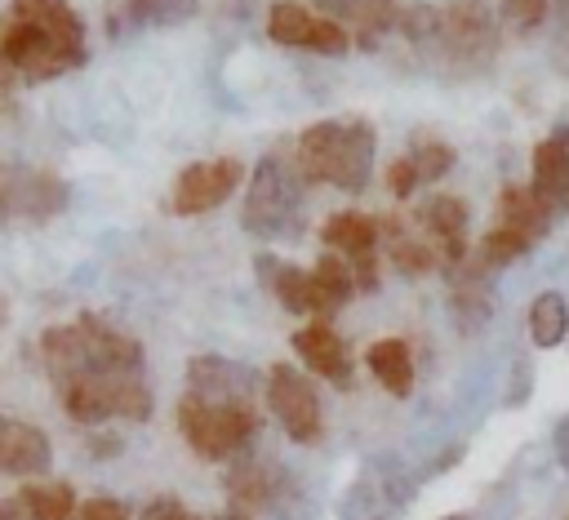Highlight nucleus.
<instances>
[{"instance_id":"f257e3e1","label":"nucleus","mask_w":569,"mask_h":520,"mask_svg":"<svg viewBox=\"0 0 569 520\" xmlns=\"http://www.w3.org/2000/svg\"><path fill=\"white\" fill-rule=\"evenodd\" d=\"M84 18L71 0H13L0 27V102L13 84H44L84 67Z\"/></svg>"},{"instance_id":"f03ea898","label":"nucleus","mask_w":569,"mask_h":520,"mask_svg":"<svg viewBox=\"0 0 569 520\" xmlns=\"http://www.w3.org/2000/svg\"><path fill=\"white\" fill-rule=\"evenodd\" d=\"M373 151L378 133L365 116H338V120H316L298 133V169L307 182H325L338 191H365L373 173Z\"/></svg>"},{"instance_id":"7ed1b4c3","label":"nucleus","mask_w":569,"mask_h":520,"mask_svg":"<svg viewBox=\"0 0 569 520\" xmlns=\"http://www.w3.org/2000/svg\"><path fill=\"white\" fill-rule=\"evenodd\" d=\"M244 231L262 240H293L307 227V178L293 156L267 151L249 173V196L240 213Z\"/></svg>"},{"instance_id":"20e7f679","label":"nucleus","mask_w":569,"mask_h":520,"mask_svg":"<svg viewBox=\"0 0 569 520\" xmlns=\"http://www.w3.org/2000/svg\"><path fill=\"white\" fill-rule=\"evenodd\" d=\"M262 427V413L253 400H204V396H182L178 400V431L191 444L196 458L204 462H227L236 458Z\"/></svg>"},{"instance_id":"39448f33","label":"nucleus","mask_w":569,"mask_h":520,"mask_svg":"<svg viewBox=\"0 0 569 520\" xmlns=\"http://www.w3.org/2000/svg\"><path fill=\"white\" fill-rule=\"evenodd\" d=\"M445 67L476 76L498 58V18L485 0H449L436 9V27L427 44Z\"/></svg>"},{"instance_id":"423d86ee","label":"nucleus","mask_w":569,"mask_h":520,"mask_svg":"<svg viewBox=\"0 0 569 520\" xmlns=\"http://www.w3.org/2000/svg\"><path fill=\"white\" fill-rule=\"evenodd\" d=\"M67 182L49 169L0 164V231L9 222H49L67 209Z\"/></svg>"},{"instance_id":"0eeeda50","label":"nucleus","mask_w":569,"mask_h":520,"mask_svg":"<svg viewBox=\"0 0 569 520\" xmlns=\"http://www.w3.org/2000/svg\"><path fill=\"white\" fill-rule=\"evenodd\" d=\"M267 36L284 49H307V53H325V58H342L351 49V36L325 18L320 9L302 4V0H276L267 9Z\"/></svg>"},{"instance_id":"6e6552de","label":"nucleus","mask_w":569,"mask_h":520,"mask_svg":"<svg viewBox=\"0 0 569 520\" xmlns=\"http://www.w3.org/2000/svg\"><path fill=\"white\" fill-rule=\"evenodd\" d=\"M267 409L276 413V422L284 427V436L293 444H316L325 422H320V400L311 378H302L289 364H271L267 369Z\"/></svg>"},{"instance_id":"1a4fd4ad","label":"nucleus","mask_w":569,"mask_h":520,"mask_svg":"<svg viewBox=\"0 0 569 520\" xmlns=\"http://www.w3.org/2000/svg\"><path fill=\"white\" fill-rule=\"evenodd\" d=\"M244 178V164L236 156H218V160H196L173 178V196L169 209L178 218H200L209 209H218Z\"/></svg>"},{"instance_id":"9d476101","label":"nucleus","mask_w":569,"mask_h":520,"mask_svg":"<svg viewBox=\"0 0 569 520\" xmlns=\"http://www.w3.org/2000/svg\"><path fill=\"white\" fill-rule=\"evenodd\" d=\"M320 240L347 258L351 276H356V289L360 293H373L378 289V218L360 213V209H342L333 213L325 227H320Z\"/></svg>"},{"instance_id":"9b49d317","label":"nucleus","mask_w":569,"mask_h":520,"mask_svg":"<svg viewBox=\"0 0 569 520\" xmlns=\"http://www.w3.org/2000/svg\"><path fill=\"white\" fill-rule=\"evenodd\" d=\"M413 222H418L422 240L436 249V258H440L445 271H453L458 262H467V253H471V244H467L471 213H467V200L462 196H445V191L440 196H427L413 209Z\"/></svg>"},{"instance_id":"f8f14e48","label":"nucleus","mask_w":569,"mask_h":520,"mask_svg":"<svg viewBox=\"0 0 569 520\" xmlns=\"http://www.w3.org/2000/svg\"><path fill=\"white\" fill-rule=\"evenodd\" d=\"M80 342H84V369L89 373H142V342L116 329L111 320L84 311L76 316Z\"/></svg>"},{"instance_id":"ddd939ff","label":"nucleus","mask_w":569,"mask_h":520,"mask_svg":"<svg viewBox=\"0 0 569 520\" xmlns=\"http://www.w3.org/2000/svg\"><path fill=\"white\" fill-rule=\"evenodd\" d=\"M293 351H298V360H302L311 373H320L325 382L351 387V351H347V342L338 338V329H333L329 320L302 324V329L293 333Z\"/></svg>"},{"instance_id":"4468645a","label":"nucleus","mask_w":569,"mask_h":520,"mask_svg":"<svg viewBox=\"0 0 569 520\" xmlns=\"http://www.w3.org/2000/svg\"><path fill=\"white\" fill-rule=\"evenodd\" d=\"M49 462H53V449H49V436L36 422L0 418V476L36 480V476L49 471Z\"/></svg>"},{"instance_id":"2eb2a0df","label":"nucleus","mask_w":569,"mask_h":520,"mask_svg":"<svg viewBox=\"0 0 569 520\" xmlns=\"http://www.w3.org/2000/svg\"><path fill=\"white\" fill-rule=\"evenodd\" d=\"M325 18H333L360 49H373L378 36L400 27V4L396 0H316Z\"/></svg>"},{"instance_id":"dca6fc26","label":"nucleus","mask_w":569,"mask_h":520,"mask_svg":"<svg viewBox=\"0 0 569 520\" xmlns=\"http://www.w3.org/2000/svg\"><path fill=\"white\" fill-rule=\"evenodd\" d=\"M556 213H569V124L551 129L533 147V182H529Z\"/></svg>"},{"instance_id":"f3484780","label":"nucleus","mask_w":569,"mask_h":520,"mask_svg":"<svg viewBox=\"0 0 569 520\" xmlns=\"http://www.w3.org/2000/svg\"><path fill=\"white\" fill-rule=\"evenodd\" d=\"M187 391L204 400H253V373L227 356H196L187 364Z\"/></svg>"},{"instance_id":"a211bd4d","label":"nucleus","mask_w":569,"mask_h":520,"mask_svg":"<svg viewBox=\"0 0 569 520\" xmlns=\"http://www.w3.org/2000/svg\"><path fill=\"white\" fill-rule=\"evenodd\" d=\"M200 0H116L107 13V31L116 40L138 36L142 27H178L187 18H196Z\"/></svg>"},{"instance_id":"6ab92c4d","label":"nucleus","mask_w":569,"mask_h":520,"mask_svg":"<svg viewBox=\"0 0 569 520\" xmlns=\"http://www.w3.org/2000/svg\"><path fill=\"white\" fill-rule=\"evenodd\" d=\"M556 209L533 191V187H502L498 191V227H511L516 236H525L529 244H538L551 231Z\"/></svg>"},{"instance_id":"aec40b11","label":"nucleus","mask_w":569,"mask_h":520,"mask_svg":"<svg viewBox=\"0 0 569 520\" xmlns=\"http://www.w3.org/2000/svg\"><path fill=\"white\" fill-rule=\"evenodd\" d=\"M58 387V400H62V413L80 427H102L111 418V404H107V373H67L53 382Z\"/></svg>"},{"instance_id":"412c9836","label":"nucleus","mask_w":569,"mask_h":520,"mask_svg":"<svg viewBox=\"0 0 569 520\" xmlns=\"http://www.w3.org/2000/svg\"><path fill=\"white\" fill-rule=\"evenodd\" d=\"M311 271V316L316 320H329L333 311H342L347 302H351V293H356V276H351V267H347V258L342 253H320L316 258V267H307Z\"/></svg>"},{"instance_id":"4be33fe9","label":"nucleus","mask_w":569,"mask_h":520,"mask_svg":"<svg viewBox=\"0 0 569 520\" xmlns=\"http://www.w3.org/2000/svg\"><path fill=\"white\" fill-rule=\"evenodd\" d=\"M378 244H387V262H391L400 276H427V271L440 267L436 249H431L422 236H413L400 218H378Z\"/></svg>"},{"instance_id":"5701e85b","label":"nucleus","mask_w":569,"mask_h":520,"mask_svg":"<svg viewBox=\"0 0 569 520\" xmlns=\"http://www.w3.org/2000/svg\"><path fill=\"white\" fill-rule=\"evenodd\" d=\"M365 364H369V373L378 378L382 391H391V396H409L413 391V351H409L405 338H378V342H369Z\"/></svg>"},{"instance_id":"b1692460","label":"nucleus","mask_w":569,"mask_h":520,"mask_svg":"<svg viewBox=\"0 0 569 520\" xmlns=\"http://www.w3.org/2000/svg\"><path fill=\"white\" fill-rule=\"evenodd\" d=\"M258 271L267 280V289L276 293V302L293 316H311V271L307 267H293V262H280L271 253L258 258Z\"/></svg>"},{"instance_id":"393cba45","label":"nucleus","mask_w":569,"mask_h":520,"mask_svg":"<svg viewBox=\"0 0 569 520\" xmlns=\"http://www.w3.org/2000/svg\"><path fill=\"white\" fill-rule=\"evenodd\" d=\"M13 502H18V511H22L27 520H71V516H76V493H71V484L44 480V476H36L31 484H22Z\"/></svg>"},{"instance_id":"a878e982","label":"nucleus","mask_w":569,"mask_h":520,"mask_svg":"<svg viewBox=\"0 0 569 520\" xmlns=\"http://www.w3.org/2000/svg\"><path fill=\"white\" fill-rule=\"evenodd\" d=\"M280 471L271 462H240L231 476H227V493L240 502V511H253L262 502H271L280 493Z\"/></svg>"},{"instance_id":"bb28decb","label":"nucleus","mask_w":569,"mask_h":520,"mask_svg":"<svg viewBox=\"0 0 569 520\" xmlns=\"http://www.w3.org/2000/svg\"><path fill=\"white\" fill-rule=\"evenodd\" d=\"M565 333H569V302H565V293L542 289L529 302V338H533V347H560Z\"/></svg>"},{"instance_id":"cd10ccee","label":"nucleus","mask_w":569,"mask_h":520,"mask_svg":"<svg viewBox=\"0 0 569 520\" xmlns=\"http://www.w3.org/2000/svg\"><path fill=\"white\" fill-rule=\"evenodd\" d=\"M529 249H533V244H529L525 236H516L511 227H498V222H493V227L480 236V244H476V253H471V258H476L485 271H498V267H507V262L525 258Z\"/></svg>"},{"instance_id":"c85d7f7f","label":"nucleus","mask_w":569,"mask_h":520,"mask_svg":"<svg viewBox=\"0 0 569 520\" xmlns=\"http://www.w3.org/2000/svg\"><path fill=\"white\" fill-rule=\"evenodd\" d=\"M409 160H413V169H418V182H440V178L453 169L458 151H453L449 142H440V138H418L413 151H409Z\"/></svg>"},{"instance_id":"c756f323","label":"nucleus","mask_w":569,"mask_h":520,"mask_svg":"<svg viewBox=\"0 0 569 520\" xmlns=\"http://www.w3.org/2000/svg\"><path fill=\"white\" fill-rule=\"evenodd\" d=\"M498 13H502V22H507L511 31L529 36V31H538V27L547 22L551 0H502V4H498Z\"/></svg>"},{"instance_id":"7c9ffc66","label":"nucleus","mask_w":569,"mask_h":520,"mask_svg":"<svg viewBox=\"0 0 569 520\" xmlns=\"http://www.w3.org/2000/svg\"><path fill=\"white\" fill-rule=\"evenodd\" d=\"M418 187H422V182H418V169H413L409 156H400V160L387 164V191H391L396 200H409Z\"/></svg>"},{"instance_id":"2f4dec72","label":"nucleus","mask_w":569,"mask_h":520,"mask_svg":"<svg viewBox=\"0 0 569 520\" xmlns=\"http://www.w3.org/2000/svg\"><path fill=\"white\" fill-rule=\"evenodd\" d=\"M71 520H133V511H129L120 498H102V493H98V498L80 502Z\"/></svg>"},{"instance_id":"473e14b6","label":"nucleus","mask_w":569,"mask_h":520,"mask_svg":"<svg viewBox=\"0 0 569 520\" xmlns=\"http://www.w3.org/2000/svg\"><path fill=\"white\" fill-rule=\"evenodd\" d=\"M138 520H200L182 498H173V493H156L147 507H142V516Z\"/></svg>"},{"instance_id":"72a5a7b5","label":"nucleus","mask_w":569,"mask_h":520,"mask_svg":"<svg viewBox=\"0 0 569 520\" xmlns=\"http://www.w3.org/2000/svg\"><path fill=\"white\" fill-rule=\"evenodd\" d=\"M556 462L569 471V418L556 427Z\"/></svg>"},{"instance_id":"f704fd0d","label":"nucleus","mask_w":569,"mask_h":520,"mask_svg":"<svg viewBox=\"0 0 569 520\" xmlns=\"http://www.w3.org/2000/svg\"><path fill=\"white\" fill-rule=\"evenodd\" d=\"M89 444H93V458H111V453L120 449V440H116V436H93Z\"/></svg>"},{"instance_id":"c9c22d12","label":"nucleus","mask_w":569,"mask_h":520,"mask_svg":"<svg viewBox=\"0 0 569 520\" xmlns=\"http://www.w3.org/2000/svg\"><path fill=\"white\" fill-rule=\"evenodd\" d=\"M209 520H253V511H222V516H209Z\"/></svg>"},{"instance_id":"e433bc0d","label":"nucleus","mask_w":569,"mask_h":520,"mask_svg":"<svg viewBox=\"0 0 569 520\" xmlns=\"http://www.w3.org/2000/svg\"><path fill=\"white\" fill-rule=\"evenodd\" d=\"M440 520H471V516H440Z\"/></svg>"},{"instance_id":"4c0bfd02","label":"nucleus","mask_w":569,"mask_h":520,"mask_svg":"<svg viewBox=\"0 0 569 520\" xmlns=\"http://www.w3.org/2000/svg\"><path fill=\"white\" fill-rule=\"evenodd\" d=\"M0 324H4V307H0Z\"/></svg>"},{"instance_id":"58836bf2","label":"nucleus","mask_w":569,"mask_h":520,"mask_svg":"<svg viewBox=\"0 0 569 520\" xmlns=\"http://www.w3.org/2000/svg\"><path fill=\"white\" fill-rule=\"evenodd\" d=\"M0 520H4V507H0Z\"/></svg>"}]
</instances>
